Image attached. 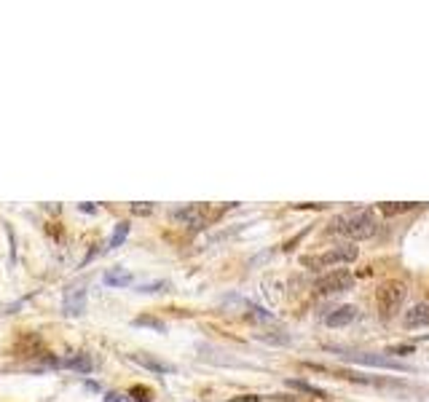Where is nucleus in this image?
<instances>
[{
	"mask_svg": "<svg viewBox=\"0 0 429 402\" xmlns=\"http://www.w3.org/2000/svg\"><path fill=\"white\" fill-rule=\"evenodd\" d=\"M330 231L343 234L346 239H354V242H365V239L378 234V217L370 210H357V212L335 217Z\"/></svg>",
	"mask_w": 429,
	"mask_h": 402,
	"instance_id": "f257e3e1",
	"label": "nucleus"
},
{
	"mask_svg": "<svg viewBox=\"0 0 429 402\" xmlns=\"http://www.w3.org/2000/svg\"><path fill=\"white\" fill-rule=\"evenodd\" d=\"M357 247L354 244H338L330 247L319 255H303L301 257V266L314 268V271H322V268H335V266H346V263H354L357 260Z\"/></svg>",
	"mask_w": 429,
	"mask_h": 402,
	"instance_id": "f03ea898",
	"label": "nucleus"
},
{
	"mask_svg": "<svg viewBox=\"0 0 429 402\" xmlns=\"http://www.w3.org/2000/svg\"><path fill=\"white\" fill-rule=\"evenodd\" d=\"M405 295H408V287L403 282H384V284H378V290H375V303H378V311H381V319H392L400 309H403V303H405Z\"/></svg>",
	"mask_w": 429,
	"mask_h": 402,
	"instance_id": "7ed1b4c3",
	"label": "nucleus"
},
{
	"mask_svg": "<svg viewBox=\"0 0 429 402\" xmlns=\"http://www.w3.org/2000/svg\"><path fill=\"white\" fill-rule=\"evenodd\" d=\"M317 292L319 295H338V292H346L354 287V274L346 271V268H335V271H328L322 279H317Z\"/></svg>",
	"mask_w": 429,
	"mask_h": 402,
	"instance_id": "20e7f679",
	"label": "nucleus"
},
{
	"mask_svg": "<svg viewBox=\"0 0 429 402\" xmlns=\"http://www.w3.org/2000/svg\"><path fill=\"white\" fill-rule=\"evenodd\" d=\"M343 359L349 362H357V365H368V368H384V370H410V365L405 362H397L392 357H384V354H341Z\"/></svg>",
	"mask_w": 429,
	"mask_h": 402,
	"instance_id": "39448f33",
	"label": "nucleus"
},
{
	"mask_svg": "<svg viewBox=\"0 0 429 402\" xmlns=\"http://www.w3.org/2000/svg\"><path fill=\"white\" fill-rule=\"evenodd\" d=\"M62 311H65L67 316H81V314L86 311V287H84V284H73V287L65 292Z\"/></svg>",
	"mask_w": 429,
	"mask_h": 402,
	"instance_id": "423d86ee",
	"label": "nucleus"
},
{
	"mask_svg": "<svg viewBox=\"0 0 429 402\" xmlns=\"http://www.w3.org/2000/svg\"><path fill=\"white\" fill-rule=\"evenodd\" d=\"M172 217H175L180 225H186V228H201V225L207 223V215H204V210H201L198 204L180 207V210H175V212H172Z\"/></svg>",
	"mask_w": 429,
	"mask_h": 402,
	"instance_id": "0eeeda50",
	"label": "nucleus"
},
{
	"mask_svg": "<svg viewBox=\"0 0 429 402\" xmlns=\"http://www.w3.org/2000/svg\"><path fill=\"white\" fill-rule=\"evenodd\" d=\"M403 324L408 330H418V327H427L429 324V301L413 303L405 314H403Z\"/></svg>",
	"mask_w": 429,
	"mask_h": 402,
	"instance_id": "6e6552de",
	"label": "nucleus"
},
{
	"mask_svg": "<svg viewBox=\"0 0 429 402\" xmlns=\"http://www.w3.org/2000/svg\"><path fill=\"white\" fill-rule=\"evenodd\" d=\"M354 319H357V306H338L335 311L325 316L328 327H349Z\"/></svg>",
	"mask_w": 429,
	"mask_h": 402,
	"instance_id": "1a4fd4ad",
	"label": "nucleus"
},
{
	"mask_svg": "<svg viewBox=\"0 0 429 402\" xmlns=\"http://www.w3.org/2000/svg\"><path fill=\"white\" fill-rule=\"evenodd\" d=\"M132 279L134 277L126 268H111V271L105 274V284H108V287H129Z\"/></svg>",
	"mask_w": 429,
	"mask_h": 402,
	"instance_id": "9d476101",
	"label": "nucleus"
},
{
	"mask_svg": "<svg viewBox=\"0 0 429 402\" xmlns=\"http://www.w3.org/2000/svg\"><path fill=\"white\" fill-rule=\"evenodd\" d=\"M132 359L137 365H143L145 370H151V373H172V365H164V362L145 357V354H132Z\"/></svg>",
	"mask_w": 429,
	"mask_h": 402,
	"instance_id": "9b49d317",
	"label": "nucleus"
},
{
	"mask_svg": "<svg viewBox=\"0 0 429 402\" xmlns=\"http://www.w3.org/2000/svg\"><path fill=\"white\" fill-rule=\"evenodd\" d=\"M59 365H62V368H67V370H78V373H89V370H91V359H89L86 354H78V357L62 359Z\"/></svg>",
	"mask_w": 429,
	"mask_h": 402,
	"instance_id": "f8f14e48",
	"label": "nucleus"
},
{
	"mask_svg": "<svg viewBox=\"0 0 429 402\" xmlns=\"http://www.w3.org/2000/svg\"><path fill=\"white\" fill-rule=\"evenodd\" d=\"M255 338L263 341V344H271V346H287V344L293 341L287 333H258Z\"/></svg>",
	"mask_w": 429,
	"mask_h": 402,
	"instance_id": "ddd939ff",
	"label": "nucleus"
},
{
	"mask_svg": "<svg viewBox=\"0 0 429 402\" xmlns=\"http://www.w3.org/2000/svg\"><path fill=\"white\" fill-rule=\"evenodd\" d=\"M126 236H129V223H118L116 225V231H113V236H111V242H108V247H111V249L121 247Z\"/></svg>",
	"mask_w": 429,
	"mask_h": 402,
	"instance_id": "4468645a",
	"label": "nucleus"
},
{
	"mask_svg": "<svg viewBox=\"0 0 429 402\" xmlns=\"http://www.w3.org/2000/svg\"><path fill=\"white\" fill-rule=\"evenodd\" d=\"M416 204H381V212L384 215H403V212H410Z\"/></svg>",
	"mask_w": 429,
	"mask_h": 402,
	"instance_id": "2eb2a0df",
	"label": "nucleus"
},
{
	"mask_svg": "<svg viewBox=\"0 0 429 402\" xmlns=\"http://www.w3.org/2000/svg\"><path fill=\"white\" fill-rule=\"evenodd\" d=\"M290 386H293V389H301V391H308V394H317V397H325V391L317 389V386H311V383H306V381H290Z\"/></svg>",
	"mask_w": 429,
	"mask_h": 402,
	"instance_id": "dca6fc26",
	"label": "nucleus"
},
{
	"mask_svg": "<svg viewBox=\"0 0 429 402\" xmlns=\"http://www.w3.org/2000/svg\"><path fill=\"white\" fill-rule=\"evenodd\" d=\"M137 324L153 327V330H158V333H164V330H166V324L161 322V319H153V316H140V319H137Z\"/></svg>",
	"mask_w": 429,
	"mask_h": 402,
	"instance_id": "f3484780",
	"label": "nucleus"
},
{
	"mask_svg": "<svg viewBox=\"0 0 429 402\" xmlns=\"http://www.w3.org/2000/svg\"><path fill=\"white\" fill-rule=\"evenodd\" d=\"M132 212L140 215V217H148V215H153V204H148V201H137V204H132Z\"/></svg>",
	"mask_w": 429,
	"mask_h": 402,
	"instance_id": "a211bd4d",
	"label": "nucleus"
},
{
	"mask_svg": "<svg viewBox=\"0 0 429 402\" xmlns=\"http://www.w3.org/2000/svg\"><path fill=\"white\" fill-rule=\"evenodd\" d=\"M166 287H169V282H151V284H143V287H140V292H161V290H166Z\"/></svg>",
	"mask_w": 429,
	"mask_h": 402,
	"instance_id": "6ab92c4d",
	"label": "nucleus"
},
{
	"mask_svg": "<svg viewBox=\"0 0 429 402\" xmlns=\"http://www.w3.org/2000/svg\"><path fill=\"white\" fill-rule=\"evenodd\" d=\"M389 354H400V357H405V354H413V346H395V349H389Z\"/></svg>",
	"mask_w": 429,
	"mask_h": 402,
	"instance_id": "aec40b11",
	"label": "nucleus"
},
{
	"mask_svg": "<svg viewBox=\"0 0 429 402\" xmlns=\"http://www.w3.org/2000/svg\"><path fill=\"white\" fill-rule=\"evenodd\" d=\"M233 402H261V397H255V394H244V397H233Z\"/></svg>",
	"mask_w": 429,
	"mask_h": 402,
	"instance_id": "412c9836",
	"label": "nucleus"
},
{
	"mask_svg": "<svg viewBox=\"0 0 429 402\" xmlns=\"http://www.w3.org/2000/svg\"><path fill=\"white\" fill-rule=\"evenodd\" d=\"M108 402H126L123 394H108Z\"/></svg>",
	"mask_w": 429,
	"mask_h": 402,
	"instance_id": "4be33fe9",
	"label": "nucleus"
}]
</instances>
